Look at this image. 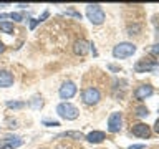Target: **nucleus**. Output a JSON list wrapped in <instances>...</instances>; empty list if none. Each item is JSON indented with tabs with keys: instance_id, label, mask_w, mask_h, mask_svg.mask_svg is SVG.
Here are the masks:
<instances>
[{
	"instance_id": "nucleus-1",
	"label": "nucleus",
	"mask_w": 159,
	"mask_h": 149,
	"mask_svg": "<svg viewBox=\"0 0 159 149\" xmlns=\"http://www.w3.org/2000/svg\"><path fill=\"white\" fill-rule=\"evenodd\" d=\"M86 17L93 25H101L106 18V13L101 8V5H86Z\"/></svg>"
},
{
	"instance_id": "nucleus-2",
	"label": "nucleus",
	"mask_w": 159,
	"mask_h": 149,
	"mask_svg": "<svg viewBox=\"0 0 159 149\" xmlns=\"http://www.w3.org/2000/svg\"><path fill=\"white\" fill-rule=\"evenodd\" d=\"M57 113L60 118L66 119V121H73L80 116V111L76 106H73L71 103H60L57 106Z\"/></svg>"
},
{
	"instance_id": "nucleus-3",
	"label": "nucleus",
	"mask_w": 159,
	"mask_h": 149,
	"mask_svg": "<svg viewBox=\"0 0 159 149\" xmlns=\"http://www.w3.org/2000/svg\"><path fill=\"white\" fill-rule=\"evenodd\" d=\"M134 52H136V45H133L129 42H123V43H118L113 48V56L121 60V58H128L131 55H134Z\"/></svg>"
},
{
	"instance_id": "nucleus-4",
	"label": "nucleus",
	"mask_w": 159,
	"mask_h": 149,
	"mask_svg": "<svg viewBox=\"0 0 159 149\" xmlns=\"http://www.w3.org/2000/svg\"><path fill=\"white\" fill-rule=\"evenodd\" d=\"M134 71L138 73H146V71H159V63L151 58H143L134 65Z\"/></svg>"
},
{
	"instance_id": "nucleus-5",
	"label": "nucleus",
	"mask_w": 159,
	"mask_h": 149,
	"mask_svg": "<svg viewBox=\"0 0 159 149\" xmlns=\"http://www.w3.org/2000/svg\"><path fill=\"white\" fill-rule=\"evenodd\" d=\"M81 98H83V103H84V104L93 106V104H98V103H99V99H101V93H99L98 88L89 86V88H86V89H83Z\"/></svg>"
},
{
	"instance_id": "nucleus-6",
	"label": "nucleus",
	"mask_w": 159,
	"mask_h": 149,
	"mask_svg": "<svg viewBox=\"0 0 159 149\" xmlns=\"http://www.w3.org/2000/svg\"><path fill=\"white\" fill-rule=\"evenodd\" d=\"M121 128H123V116H121V113H118V111H114L109 114V118H108V131L109 133H118V131H121Z\"/></svg>"
},
{
	"instance_id": "nucleus-7",
	"label": "nucleus",
	"mask_w": 159,
	"mask_h": 149,
	"mask_svg": "<svg viewBox=\"0 0 159 149\" xmlns=\"http://www.w3.org/2000/svg\"><path fill=\"white\" fill-rule=\"evenodd\" d=\"M58 94H60V98H61V99L73 98L75 94H76V84H75L73 81H65L61 86H60Z\"/></svg>"
},
{
	"instance_id": "nucleus-8",
	"label": "nucleus",
	"mask_w": 159,
	"mask_h": 149,
	"mask_svg": "<svg viewBox=\"0 0 159 149\" xmlns=\"http://www.w3.org/2000/svg\"><path fill=\"white\" fill-rule=\"evenodd\" d=\"M131 133L134 134V136H138V138H143V139H148L149 136H151V129H149V126H148V124H144V123L133 124V128H131Z\"/></svg>"
},
{
	"instance_id": "nucleus-9",
	"label": "nucleus",
	"mask_w": 159,
	"mask_h": 149,
	"mask_svg": "<svg viewBox=\"0 0 159 149\" xmlns=\"http://www.w3.org/2000/svg\"><path fill=\"white\" fill-rule=\"evenodd\" d=\"M152 93H154V89H152L151 84H141V86H138L134 89V98L136 99H146V98L151 96Z\"/></svg>"
},
{
	"instance_id": "nucleus-10",
	"label": "nucleus",
	"mask_w": 159,
	"mask_h": 149,
	"mask_svg": "<svg viewBox=\"0 0 159 149\" xmlns=\"http://www.w3.org/2000/svg\"><path fill=\"white\" fill-rule=\"evenodd\" d=\"M89 47H91V45H89L86 40L81 38V40H76V42H75L73 52H75V55H78V56H84V55L89 52Z\"/></svg>"
},
{
	"instance_id": "nucleus-11",
	"label": "nucleus",
	"mask_w": 159,
	"mask_h": 149,
	"mask_svg": "<svg viewBox=\"0 0 159 149\" xmlns=\"http://www.w3.org/2000/svg\"><path fill=\"white\" fill-rule=\"evenodd\" d=\"M12 84H13V74L8 70H0V86L10 88Z\"/></svg>"
},
{
	"instance_id": "nucleus-12",
	"label": "nucleus",
	"mask_w": 159,
	"mask_h": 149,
	"mask_svg": "<svg viewBox=\"0 0 159 149\" xmlns=\"http://www.w3.org/2000/svg\"><path fill=\"white\" fill-rule=\"evenodd\" d=\"M18 146H22V139H20V138H13V136H7L3 142H0V149H5V147L15 149Z\"/></svg>"
},
{
	"instance_id": "nucleus-13",
	"label": "nucleus",
	"mask_w": 159,
	"mask_h": 149,
	"mask_svg": "<svg viewBox=\"0 0 159 149\" xmlns=\"http://www.w3.org/2000/svg\"><path fill=\"white\" fill-rule=\"evenodd\" d=\"M104 138H106V134H104L103 131H91L89 134H86V136H84V139H86V141L93 142V144L103 142V141H104Z\"/></svg>"
},
{
	"instance_id": "nucleus-14",
	"label": "nucleus",
	"mask_w": 159,
	"mask_h": 149,
	"mask_svg": "<svg viewBox=\"0 0 159 149\" xmlns=\"http://www.w3.org/2000/svg\"><path fill=\"white\" fill-rule=\"evenodd\" d=\"M7 18L15 20V22H22V20L25 18V15H23V13H18V12H12V13H0V23L5 22Z\"/></svg>"
},
{
	"instance_id": "nucleus-15",
	"label": "nucleus",
	"mask_w": 159,
	"mask_h": 149,
	"mask_svg": "<svg viewBox=\"0 0 159 149\" xmlns=\"http://www.w3.org/2000/svg\"><path fill=\"white\" fill-rule=\"evenodd\" d=\"M60 136H65V138H73V139H84V136L80 131H66V133H61Z\"/></svg>"
},
{
	"instance_id": "nucleus-16",
	"label": "nucleus",
	"mask_w": 159,
	"mask_h": 149,
	"mask_svg": "<svg viewBox=\"0 0 159 149\" xmlns=\"http://www.w3.org/2000/svg\"><path fill=\"white\" fill-rule=\"evenodd\" d=\"M28 106H30V108H33V109H40V108L43 106V101H42V98L35 96L33 99H30V101H28Z\"/></svg>"
},
{
	"instance_id": "nucleus-17",
	"label": "nucleus",
	"mask_w": 159,
	"mask_h": 149,
	"mask_svg": "<svg viewBox=\"0 0 159 149\" xmlns=\"http://www.w3.org/2000/svg\"><path fill=\"white\" fill-rule=\"evenodd\" d=\"M0 30L5 33H13V23H10V22H2L0 23Z\"/></svg>"
},
{
	"instance_id": "nucleus-18",
	"label": "nucleus",
	"mask_w": 159,
	"mask_h": 149,
	"mask_svg": "<svg viewBox=\"0 0 159 149\" xmlns=\"http://www.w3.org/2000/svg\"><path fill=\"white\" fill-rule=\"evenodd\" d=\"M23 106H25L23 101H7V108H10V109H20Z\"/></svg>"
},
{
	"instance_id": "nucleus-19",
	"label": "nucleus",
	"mask_w": 159,
	"mask_h": 149,
	"mask_svg": "<svg viewBox=\"0 0 159 149\" xmlns=\"http://www.w3.org/2000/svg\"><path fill=\"white\" fill-rule=\"evenodd\" d=\"M136 114H138L139 118H146L148 114H149V111H148L146 106H139V108H136Z\"/></svg>"
},
{
	"instance_id": "nucleus-20",
	"label": "nucleus",
	"mask_w": 159,
	"mask_h": 149,
	"mask_svg": "<svg viewBox=\"0 0 159 149\" xmlns=\"http://www.w3.org/2000/svg\"><path fill=\"white\" fill-rule=\"evenodd\" d=\"M43 126H48V128H57L60 126L58 121H43Z\"/></svg>"
},
{
	"instance_id": "nucleus-21",
	"label": "nucleus",
	"mask_w": 159,
	"mask_h": 149,
	"mask_svg": "<svg viewBox=\"0 0 159 149\" xmlns=\"http://www.w3.org/2000/svg\"><path fill=\"white\" fill-rule=\"evenodd\" d=\"M66 15H71V17H76V18L81 20V15H80L78 12H75V10H66Z\"/></svg>"
},
{
	"instance_id": "nucleus-22",
	"label": "nucleus",
	"mask_w": 159,
	"mask_h": 149,
	"mask_svg": "<svg viewBox=\"0 0 159 149\" xmlns=\"http://www.w3.org/2000/svg\"><path fill=\"white\" fill-rule=\"evenodd\" d=\"M38 23H40V22H38V18H32V22H30V30H33Z\"/></svg>"
},
{
	"instance_id": "nucleus-23",
	"label": "nucleus",
	"mask_w": 159,
	"mask_h": 149,
	"mask_svg": "<svg viewBox=\"0 0 159 149\" xmlns=\"http://www.w3.org/2000/svg\"><path fill=\"white\" fill-rule=\"evenodd\" d=\"M146 146H144V144H131V146H129V149H144Z\"/></svg>"
},
{
	"instance_id": "nucleus-24",
	"label": "nucleus",
	"mask_w": 159,
	"mask_h": 149,
	"mask_svg": "<svg viewBox=\"0 0 159 149\" xmlns=\"http://www.w3.org/2000/svg\"><path fill=\"white\" fill-rule=\"evenodd\" d=\"M48 15H50V12H48V10H45V12L42 13V17H40V18H38V22H43V20H45V18H47V17H48Z\"/></svg>"
},
{
	"instance_id": "nucleus-25",
	"label": "nucleus",
	"mask_w": 159,
	"mask_h": 149,
	"mask_svg": "<svg viewBox=\"0 0 159 149\" xmlns=\"http://www.w3.org/2000/svg\"><path fill=\"white\" fill-rule=\"evenodd\" d=\"M154 131H156V133L159 134V119H157L156 123H154Z\"/></svg>"
},
{
	"instance_id": "nucleus-26",
	"label": "nucleus",
	"mask_w": 159,
	"mask_h": 149,
	"mask_svg": "<svg viewBox=\"0 0 159 149\" xmlns=\"http://www.w3.org/2000/svg\"><path fill=\"white\" fill-rule=\"evenodd\" d=\"M3 52H5V45L0 42V53H3Z\"/></svg>"
}]
</instances>
